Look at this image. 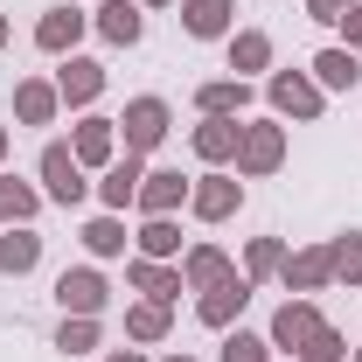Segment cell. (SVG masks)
I'll return each instance as SVG.
<instances>
[{
    "instance_id": "cell-1",
    "label": "cell",
    "mask_w": 362,
    "mask_h": 362,
    "mask_svg": "<svg viewBox=\"0 0 362 362\" xmlns=\"http://www.w3.org/2000/svg\"><path fill=\"white\" fill-rule=\"evenodd\" d=\"M286 168V126L279 119H244L237 126V181H265Z\"/></svg>"
},
{
    "instance_id": "cell-2",
    "label": "cell",
    "mask_w": 362,
    "mask_h": 362,
    "mask_svg": "<svg viewBox=\"0 0 362 362\" xmlns=\"http://www.w3.org/2000/svg\"><path fill=\"white\" fill-rule=\"evenodd\" d=\"M168 133H175V105H168V98H153V90L133 98V105L119 112V153H139V160H146Z\"/></svg>"
},
{
    "instance_id": "cell-3",
    "label": "cell",
    "mask_w": 362,
    "mask_h": 362,
    "mask_svg": "<svg viewBox=\"0 0 362 362\" xmlns=\"http://www.w3.org/2000/svg\"><path fill=\"white\" fill-rule=\"evenodd\" d=\"M35 175H42V195L56 202V209H84L90 175H84V160L70 153V139H49V146H42V160H35Z\"/></svg>"
},
{
    "instance_id": "cell-4",
    "label": "cell",
    "mask_w": 362,
    "mask_h": 362,
    "mask_svg": "<svg viewBox=\"0 0 362 362\" xmlns=\"http://www.w3.org/2000/svg\"><path fill=\"white\" fill-rule=\"evenodd\" d=\"M244 209V181H237V168H209V175L188 181V216L195 223H230Z\"/></svg>"
},
{
    "instance_id": "cell-5",
    "label": "cell",
    "mask_w": 362,
    "mask_h": 362,
    "mask_svg": "<svg viewBox=\"0 0 362 362\" xmlns=\"http://www.w3.org/2000/svg\"><path fill=\"white\" fill-rule=\"evenodd\" d=\"M265 98H272V119H300V126L327 112V90H320L307 70H272V77H265Z\"/></svg>"
},
{
    "instance_id": "cell-6",
    "label": "cell",
    "mask_w": 362,
    "mask_h": 362,
    "mask_svg": "<svg viewBox=\"0 0 362 362\" xmlns=\"http://www.w3.org/2000/svg\"><path fill=\"white\" fill-rule=\"evenodd\" d=\"M320 320H327V314H320L314 300H300V293H293V300H286V307L272 314V327H265L272 356H293V362H300V349L314 341V327H320Z\"/></svg>"
},
{
    "instance_id": "cell-7",
    "label": "cell",
    "mask_w": 362,
    "mask_h": 362,
    "mask_svg": "<svg viewBox=\"0 0 362 362\" xmlns=\"http://www.w3.org/2000/svg\"><path fill=\"white\" fill-rule=\"evenodd\" d=\"M56 307H63V314H90V320H105V307H112V286H105V272H98V265H70L63 279H56Z\"/></svg>"
},
{
    "instance_id": "cell-8",
    "label": "cell",
    "mask_w": 362,
    "mask_h": 362,
    "mask_svg": "<svg viewBox=\"0 0 362 362\" xmlns=\"http://www.w3.org/2000/svg\"><path fill=\"white\" fill-rule=\"evenodd\" d=\"M279 286H286V293H300V300L327 293V286H334V258H327V244H300V251H286Z\"/></svg>"
},
{
    "instance_id": "cell-9",
    "label": "cell",
    "mask_w": 362,
    "mask_h": 362,
    "mask_svg": "<svg viewBox=\"0 0 362 362\" xmlns=\"http://www.w3.org/2000/svg\"><path fill=\"white\" fill-rule=\"evenodd\" d=\"M56 98H63V112H90V105L105 98V63H98V56H63Z\"/></svg>"
},
{
    "instance_id": "cell-10",
    "label": "cell",
    "mask_w": 362,
    "mask_h": 362,
    "mask_svg": "<svg viewBox=\"0 0 362 362\" xmlns=\"http://www.w3.org/2000/svg\"><path fill=\"white\" fill-rule=\"evenodd\" d=\"M244 307H251V279H244V272H230L223 286H209V293L195 300V320L223 334V327H237V320H244Z\"/></svg>"
},
{
    "instance_id": "cell-11",
    "label": "cell",
    "mask_w": 362,
    "mask_h": 362,
    "mask_svg": "<svg viewBox=\"0 0 362 362\" xmlns=\"http://www.w3.org/2000/svg\"><path fill=\"white\" fill-rule=\"evenodd\" d=\"M70 153L84 160V175H90V168L105 175V168L119 160V119H98V112H90V119H77V133H70Z\"/></svg>"
},
{
    "instance_id": "cell-12",
    "label": "cell",
    "mask_w": 362,
    "mask_h": 362,
    "mask_svg": "<svg viewBox=\"0 0 362 362\" xmlns=\"http://www.w3.org/2000/svg\"><path fill=\"white\" fill-rule=\"evenodd\" d=\"M133 209H139V216H175V209H188V181H181V168H146Z\"/></svg>"
},
{
    "instance_id": "cell-13",
    "label": "cell",
    "mask_w": 362,
    "mask_h": 362,
    "mask_svg": "<svg viewBox=\"0 0 362 362\" xmlns=\"http://www.w3.org/2000/svg\"><path fill=\"white\" fill-rule=\"evenodd\" d=\"M84 28H90V14H77V7L63 0V7H49L42 21H35V49H42V56H77Z\"/></svg>"
},
{
    "instance_id": "cell-14",
    "label": "cell",
    "mask_w": 362,
    "mask_h": 362,
    "mask_svg": "<svg viewBox=\"0 0 362 362\" xmlns=\"http://www.w3.org/2000/svg\"><path fill=\"white\" fill-rule=\"evenodd\" d=\"M90 28H98V35H105L112 49H133L139 35H146V7H139V0H98Z\"/></svg>"
},
{
    "instance_id": "cell-15",
    "label": "cell",
    "mask_w": 362,
    "mask_h": 362,
    "mask_svg": "<svg viewBox=\"0 0 362 362\" xmlns=\"http://www.w3.org/2000/svg\"><path fill=\"white\" fill-rule=\"evenodd\" d=\"M139 181H146V160H139V153H119V160L98 175V202H105L112 216H126L133 195H139Z\"/></svg>"
},
{
    "instance_id": "cell-16",
    "label": "cell",
    "mask_w": 362,
    "mask_h": 362,
    "mask_svg": "<svg viewBox=\"0 0 362 362\" xmlns=\"http://www.w3.org/2000/svg\"><path fill=\"white\" fill-rule=\"evenodd\" d=\"M195 112L202 119H251V84L244 77H209V84H195Z\"/></svg>"
},
{
    "instance_id": "cell-17",
    "label": "cell",
    "mask_w": 362,
    "mask_h": 362,
    "mask_svg": "<svg viewBox=\"0 0 362 362\" xmlns=\"http://www.w3.org/2000/svg\"><path fill=\"white\" fill-rule=\"evenodd\" d=\"M181 28L195 42H230L237 28V0H181Z\"/></svg>"
},
{
    "instance_id": "cell-18",
    "label": "cell",
    "mask_w": 362,
    "mask_h": 362,
    "mask_svg": "<svg viewBox=\"0 0 362 362\" xmlns=\"http://www.w3.org/2000/svg\"><path fill=\"white\" fill-rule=\"evenodd\" d=\"M230 251L223 244H188V251H181V286H188V293H209V286H223L230 279Z\"/></svg>"
},
{
    "instance_id": "cell-19",
    "label": "cell",
    "mask_w": 362,
    "mask_h": 362,
    "mask_svg": "<svg viewBox=\"0 0 362 362\" xmlns=\"http://www.w3.org/2000/svg\"><path fill=\"white\" fill-rule=\"evenodd\" d=\"M14 119H21V126H56V119H63L56 77H21V84H14Z\"/></svg>"
},
{
    "instance_id": "cell-20",
    "label": "cell",
    "mask_w": 362,
    "mask_h": 362,
    "mask_svg": "<svg viewBox=\"0 0 362 362\" xmlns=\"http://www.w3.org/2000/svg\"><path fill=\"white\" fill-rule=\"evenodd\" d=\"M237 126H244V119H202V126L188 133L195 160H202V168H237Z\"/></svg>"
},
{
    "instance_id": "cell-21",
    "label": "cell",
    "mask_w": 362,
    "mask_h": 362,
    "mask_svg": "<svg viewBox=\"0 0 362 362\" xmlns=\"http://www.w3.org/2000/svg\"><path fill=\"white\" fill-rule=\"evenodd\" d=\"M223 56H230V70H237L244 84H251V77H272V35L265 28H230Z\"/></svg>"
},
{
    "instance_id": "cell-22",
    "label": "cell",
    "mask_w": 362,
    "mask_h": 362,
    "mask_svg": "<svg viewBox=\"0 0 362 362\" xmlns=\"http://www.w3.org/2000/svg\"><path fill=\"white\" fill-rule=\"evenodd\" d=\"M126 279H133L139 300H168V307L188 293V286H181V265H168V258H133V265H126Z\"/></svg>"
},
{
    "instance_id": "cell-23",
    "label": "cell",
    "mask_w": 362,
    "mask_h": 362,
    "mask_svg": "<svg viewBox=\"0 0 362 362\" xmlns=\"http://www.w3.org/2000/svg\"><path fill=\"white\" fill-rule=\"evenodd\" d=\"M35 265H42V230L35 223H7V237H0V272H7V279H28Z\"/></svg>"
},
{
    "instance_id": "cell-24",
    "label": "cell",
    "mask_w": 362,
    "mask_h": 362,
    "mask_svg": "<svg viewBox=\"0 0 362 362\" xmlns=\"http://www.w3.org/2000/svg\"><path fill=\"white\" fill-rule=\"evenodd\" d=\"M168 334H175V307H168V300H133V307H126V341L153 349V341H168Z\"/></svg>"
},
{
    "instance_id": "cell-25",
    "label": "cell",
    "mask_w": 362,
    "mask_h": 362,
    "mask_svg": "<svg viewBox=\"0 0 362 362\" xmlns=\"http://www.w3.org/2000/svg\"><path fill=\"white\" fill-rule=\"evenodd\" d=\"M307 77H314L320 90H356V84H362V56L334 42V49H320L314 63H307Z\"/></svg>"
},
{
    "instance_id": "cell-26",
    "label": "cell",
    "mask_w": 362,
    "mask_h": 362,
    "mask_svg": "<svg viewBox=\"0 0 362 362\" xmlns=\"http://www.w3.org/2000/svg\"><path fill=\"white\" fill-rule=\"evenodd\" d=\"M42 188H35V181H21V175H7V168H0V223H35V216H42Z\"/></svg>"
},
{
    "instance_id": "cell-27",
    "label": "cell",
    "mask_w": 362,
    "mask_h": 362,
    "mask_svg": "<svg viewBox=\"0 0 362 362\" xmlns=\"http://www.w3.org/2000/svg\"><path fill=\"white\" fill-rule=\"evenodd\" d=\"M133 258H168V265H175L181 258V223L175 216H146V223L133 230Z\"/></svg>"
},
{
    "instance_id": "cell-28",
    "label": "cell",
    "mask_w": 362,
    "mask_h": 362,
    "mask_svg": "<svg viewBox=\"0 0 362 362\" xmlns=\"http://www.w3.org/2000/svg\"><path fill=\"white\" fill-rule=\"evenodd\" d=\"M77 237H84V251H90V258H126V244H133L126 216H112V209H105V216H90Z\"/></svg>"
},
{
    "instance_id": "cell-29",
    "label": "cell",
    "mask_w": 362,
    "mask_h": 362,
    "mask_svg": "<svg viewBox=\"0 0 362 362\" xmlns=\"http://www.w3.org/2000/svg\"><path fill=\"white\" fill-rule=\"evenodd\" d=\"M216 362H279V356H272L265 334H251V327L237 320V327H223V349H216Z\"/></svg>"
},
{
    "instance_id": "cell-30",
    "label": "cell",
    "mask_w": 362,
    "mask_h": 362,
    "mask_svg": "<svg viewBox=\"0 0 362 362\" xmlns=\"http://www.w3.org/2000/svg\"><path fill=\"white\" fill-rule=\"evenodd\" d=\"M105 341V320H90V314H63V327H56V349L63 356H90Z\"/></svg>"
},
{
    "instance_id": "cell-31",
    "label": "cell",
    "mask_w": 362,
    "mask_h": 362,
    "mask_svg": "<svg viewBox=\"0 0 362 362\" xmlns=\"http://www.w3.org/2000/svg\"><path fill=\"white\" fill-rule=\"evenodd\" d=\"M327 258H334V286H362V230L327 237Z\"/></svg>"
},
{
    "instance_id": "cell-32",
    "label": "cell",
    "mask_w": 362,
    "mask_h": 362,
    "mask_svg": "<svg viewBox=\"0 0 362 362\" xmlns=\"http://www.w3.org/2000/svg\"><path fill=\"white\" fill-rule=\"evenodd\" d=\"M279 265H286V244L279 237H251L244 244V279L258 286V279H279Z\"/></svg>"
},
{
    "instance_id": "cell-33",
    "label": "cell",
    "mask_w": 362,
    "mask_h": 362,
    "mask_svg": "<svg viewBox=\"0 0 362 362\" xmlns=\"http://www.w3.org/2000/svg\"><path fill=\"white\" fill-rule=\"evenodd\" d=\"M300 362H349V334H341L334 320H320V327H314V341L300 349Z\"/></svg>"
},
{
    "instance_id": "cell-34",
    "label": "cell",
    "mask_w": 362,
    "mask_h": 362,
    "mask_svg": "<svg viewBox=\"0 0 362 362\" xmlns=\"http://www.w3.org/2000/svg\"><path fill=\"white\" fill-rule=\"evenodd\" d=\"M356 0H307V21H320V28H334L341 14H349Z\"/></svg>"
},
{
    "instance_id": "cell-35",
    "label": "cell",
    "mask_w": 362,
    "mask_h": 362,
    "mask_svg": "<svg viewBox=\"0 0 362 362\" xmlns=\"http://www.w3.org/2000/svg\"><path fill=\"white\" fill-rule=\"evenodd\" d=\"M334 28L349 35V42H341V49H356V56H362V0H356V7H349V14H341V21H334Z\"/></svg>"
},
{
    "instance_id": "cell-36",
    "label": "cell",
    "mask_w": 362,
    "mask_h": 362,
    "mask_svg": "<svg viewBox=\"0 0 362 362\" xmlns=\"http://www.w3.org/2000/svg\"><path fill=\"white\" fill-rule=\"evenodd\" d=\"M105 362H146V349H105Z\"/></svg>"
},
{
    "instance_id": "cell-37",
    "label": "cell",
    "mask_w": 362,
    "mask_h": 362,
    "mask_svg": "<svg viewBox=\"0 0 362 362\" xmlns=\"http://www.w3.org/2000/svg\"><path fill=\"white\" fill-rule=\"evenodd\" d=\"M160 362H202V356H188V349H168V356H160Z\"/></svg>"
},
{
    "instance_id": "cell-38",
    "label": "cell",
    "mask_w": 362,
    "mask_h": 362,
    "mask_svg": "<svg viewBox=\"0 0 362 362\" xmlns=\"http://www.w3.org/2000/svg\"><path fill=\"white\" fill-rule=\"evenodd\" d=\"M7 146H14V133H7V126H0V168H7Z\"/></svg>"
},
{
    "instance_id": "cell-39",
    "label": "cell",
    "mask_w": 362,
    "mask_h": 362,
    "mask_svg": "<svg viewBox=\"0 0 362 362\" xmlns=\"http://www.w3.org/2000/svg\"><path fill=\"white\" fill-rule=\"evenodd\" d=\"M139 7H175V0H139Z\"/></svg>"
},
{
    "instance_id": "cell-40",
    "label": "cell",
    "mask_w": 362,
    "mask_h": 362,
    "mask_svg": "<svg viewBox=\"0 0 362 362\" xmlns=\"http://www.w3.org/2000/svg\"><path fill=\"white\" fill-rule=\"evenodd\" d=\"M0 49H7V21H0Z\"/></svg>"
},
{
    "instance_id": "cell-41",
    "label": "cell",
    "mask_w": 362,
    "mask_h": 362,
    "mask_svg": "<svg viewBox=\"0 0 362 362\" xmlns=\"http://www.w3.org/2000/svg\"><path fill=\"white\" fill-rule=\"evenodd\" d=\"M349 362H362V349H356V356H349Z\"/></svg>"
}]
</instances>
